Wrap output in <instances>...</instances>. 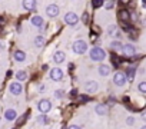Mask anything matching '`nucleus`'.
<instances>
[{"instance_id":"nucleus-14","label":"nucleus","mask_w":146,"mask_h":129,"mask_svg":"<svg viewBox=\"0 0 146 129\" xmlns=\"http://www.w3.org/2000/svg\"><path fill=\"white\" fill-rule=\"evenodd\" d=\"M119 19H120L122 22H129V20H130V13L123 9V10L119 12Z\"/></svg>"},{"instance_id":"nucleus-12","label":"nucleus","mask_w":146,"mask_h":129,"mask_svg":"<svg viewBox=\"0 0 146 129\" xmlns=\"http://www.w3.org/2000/svg\"><path fill=\"white\" fill-rule=\"evenodd\" d=\"M64 57H66V56H64V52H60V50L56 52V53L53 55V60H54L56 63H62V62H64Z\"/></svg>"},{"instance_id":"nucleus-15","label":"nucleus","mask_w":146,"mask_h":129,"mask_svg":"<svg viewBox=\"0 0 146 129\" xmlns=\"http://www.w3.org/2000/svg\"><path fill=\"white\" fill-rule=\"evenodd\" d=\"M99 73L102 76H108L110 73V68L108 66V64H100V66H99Z\"/></svg>"},{"instance_id":"nucleus-30","label":"nucleus","mask_w":146,"mask_h":129,"mask_svg":"<svg viewBox=\"0 0 146 129\" xmlns=\"http://www.w3.org/2000/svg\"><path fill=\"white\" fill-rule=\"evenodd\" d=\"M79 99H80L82 102H88V100H89V98H88L86 95H79Z\"/></svg>"},{"instance_id":"nucleus-17","label":"nucleus","mask_w":146,"mask_h":129,"mask_svg":"<svg viewBox=\"0 0 146 129\" xmlns=\"http://www.w3.org/2000/svg\"><path fill=\"white\" fill-rule=\"evenodd\" d=\"M15 59H16L17 62H23V60L26 59V53H25L23 50H17V52H15Z\"/></svg>"},{"instance_id":"nucleus-20","label":"nucleus","mask_w":146,"mask_h":129,"mask_svg":"<svg viewBox=\"0 0 146 129\" xmlns=\"http://www.w3.org/2000/svg\"><path fill=\"white\" fill-rule=\"evenodd\" d=\"M16 79H17V80H20V82H23V80H26V79H27V73H26L25 70H20V72H17V73H16Z\"/></svg>"},{"instance_id":"nucleus-6","label":"nucleus","mask_w":146,"mask_h":129,"mask_svg":"<svg viewBox=\"0 0 146 129\" xmlns=\"http://www.w3.org/2000/svg\"><path fill=\"white\" fill-rule=\"evenodd\" d=\"M46 15H47L49 17H56V16L59 15V7H57L56 5L47 6V7H46Z\"/></svg>"},{"instance_id":"nucleus-21","label":"nucleus","mask_w":146,"mask_h":129,"mask_svg":"<svg viewBox=\"0 0 146 129\" xmlns=\"http://www.w3.org/2000/svg\"><path fill=\"white\" fill-rule=\"evenodd\" d=\"M35 45H36V47H42L44 45V37L43 36H37L35 39Z\"/></svg>"},{"instance_id":"nucleus-23","label":"nucleus","mask_w":146,"mask_h":129,"mask_svg":"<svg viewBox=\"0 0 146 129\" xmlns=\"http://www.w3.org/2000/svg\"><path fill=\"white\" fill-rule=\"evenodd\" d=\"M110 47H112L113 50H119V49H122L123 46L120 45V42H117V40H116V42H112V45H110Z\"/></svg>"},{"instance_id":"nucleus-4","label":"nucleus","mask_w":146,"mask_h":129,"mask_svg":"<svg viewBox=\"0 0 146 129\" xmlns=\"http://www.w3.org/2000/svg\"><path fill=\"white\" fill-rule=\"evenodd\" d=\"M79 22V17H78V15L76 13H66L64 15V23L66 25H70V26H73V25H76Z\"/></svg>"},{"instance_id":"nucleus-28","label":"nucleus","mask_w":146,"mask_h":129,"mask_svg":"<svg viewBox=\"0 0 146 129\" xmlns=\"http://www.w3.org/2000/svg\"><path fill=\"white\" fill-rule=\"evenodd\" d=\"M112 62L115 63V66H119V62H120V60H119V57H117L116 55H112Z\"/></svg>"},{"instance_id":"nucleus-31","label":"nucleus","mask_w":146,"mask_h":129,"mask_svg":"<svg viewBox=\"0 0 146 129\" xmlns=\"http://www.w3.org/2000/svg\"><path fill=\"white\" fill-rule=\"evenodd\" d=\"M126 120H127V125H130V126H132V125H133V122H135V119H133L132 116H129Z\"/></svg>"},{"instance_id":"nucleus-34","label":"nucleus","mask_w":146,"mask_h":129,"mask_svg":"<svg viewBox=\"0 0 146 129\" xmlns=\"http://www.w3.org/2000/svg\"><path fill=\"white\" fill-rule=\"evenodd\" d=\"M142 119H143V120H146V112H143V113H142Z\"/></svg>"},{"instance_id":"nucleus-24","label":"nucleus","mask_w":146,"mask_h":129,"mask_svg":"<svg viewBox=\"0 0 146 129\" xmlns=\"http://www.w3.org/2000/svg\"><path fill=\"white\" fill-rule=\"evenodd\" d=\"M108 33H109L110 36L116 35V26H115V25H110V26L108 27Z\"/></svg>"},{"instance_id":"nucleus-10","label":"nucleus","mask_w":146,"mask_h":129,"mask_svg":"<svg viewBox=\"0 0 146 129\" xmlns=\"http://www.w3.org/2000/svg\"><path fill=\"white\" fill-rule=\"evenodd\" d=\"M122 52H123L125 56H133V55L136 53V49H135L132 45H125V46L122 47Z\"/></svg>"},{"instance_id":"nucleus-26","label":"nucleus","mask_w":146,"mask_h":129,"mask_svg":"<svg viewBox=\"0 0 146 129\" xmlns=\"http://www.w3.org/2000/svg\"><path fill=\"white\" fill-rule=\"evenodd\" d=\"M137 89H139V92H142V93H146V82H140Z\"/></svg>"},{"instance_id":"nucleus-19","label":"nucleus","mask_w":146,"mask_h":129,"mask_svg":"<svg viewBox=\"0 0 146 129\" xmlns=\"http://www.w3.org/2000/svg\"><path fill=\"white\" fill-rule=\"evenodd\" d=\"M37 122L42 123V125H47V123L50 122V119L46 116V113H42L40 116H37Z\"/></svg>"},{"instance_id":"nucleus-5","label":"nucleus","mask_w":146,"mask_h":129,"mask_svg":"<svg viewBox=\"0 0 146 129\" xmlns=\"http://www.w3.org/2000/svg\"><path fill=\"white\" fill-rule=\"evenodd\" d=\"M37 108H39V110H40L42 113H47V112L50 110V108H52V103H50V100L43 99V100H40V102H39Z\"/></svg>"},{"instance_id":"nucleus-9","label":"nucleus","mask_w":146,"mask_h":129,"mask_svg":"<svg viewBox=\"0 0 146 129\" xmlns=\"http://www.w3.org/2000/svg\"><path fill=\"white\" fill-rule=\"evenodd\" d=\"M10 93H13V95H20L22 93V90H23V88H22V85L19 83V82H13V83H10Z\"/></svg>"},{"instance_id":"nucleus-32","label":"nucleus","mask_w":146,"mask_h":129,"mask_svg":"<svg viewBox=\"0 0 146 129\" xmlns=\"http://www.w3.org/2000/svg\"><path fill=\"white\" fill-rule=\"evenodd\" d=\"M70 95H72V96H76V95H78V90H76V89H73V90L70 92Z\"/></svg>"},{"instance_id":"nucleus-29","label":"nucleus","mask_w":146,"mask_h":129,"mask_svg":"<svg viewBox=\"0 0 146 129\" xmlns=\"http://www.w3.org/2000/svg\"><path fill=\"white\" fill-rule=\"evenodd\" d=\"M82 20H83V23H88V22H89V15H88V13H83Z\"/></svg>"},{"instance_id":"nucleus-2","label":"nucleus","mask_w":146,"mask_h":129,"mask_svg":"<svg viewBox=\"0 0 146 129\" xmlns=\"http://www.w3.org/2000/svg\"><path fill=\"white\" fill-rule=\"evenodd\" d=\"M86 50H88V45H86V42H83V40H78V42L73 43V52H75V53L82 55V53H85Z\"/></svg>"},{"instance_id":"nucleus-7","label":"nucleus","mask_w":146,"mask_h":129,"mask_svg":"<svg viewBox=\"0 0 146 129\" xmlns=\"http://www.w3.org/2000/svg\"><path fill=\"white\" fill-rule=\"evenodd\" d=\"M62 78H63V72H62V69L54 68V69L50 70V79H52V80H60Z\"/></svg>"},{"instance_id":"nucleus-33","label":"nucleus","mask_w":146,"mask_h":129,"mask_svg":"<svg viewBox=\"0 0 146 129\" xmlns=\"http://www.w3.org/2000/svg\"><path fill=\"white\" fill-rule=\"evenodd\" d=\"M54 95H56V96H57V98H60V96H62V95H63V92H62V90H57V92H56V93H54Z\"/></svg>"},{"instance_id":"nucleus-25","label":"nucleus","mask_w":146,"mask_h":129,"mask_svg":"<svg viewBox=\"0 0 146 129\" xmlns=\"http://www.w3.org/2000/svg\"><path fill=\"white\" fill-rule=\"evenodd\" d=\"M133 75H135V70L130 68V69H127V73H126V76H127V80H133Z\"/></svg>"},{"instance_id":"nucleus-11","label":"nucleus","mask_w":146,"mask_h":129,"mask_svg":"<svg viewBox=\"0 0 146 129\" xmlns=\"http://www.w3.org/2000/svg\"><path fill=\"white\" fill-rule=\"evenodd\" d=\"M23 7L26 10H35L36 9V0H23Z\"/></svg>"},{"instance_id":"nucleus-35","label":"nucleus","mask_w":146,"mask_h":129,"mask_svg":"<svg viewBox=\"0 0 146 129\" xmlns=\"http://www.w3.org/2000/svg\"><path fill=\"white\" fill-rule=\"evenodd\" d=\"M120 2H122V3H127V2H129V0H120Z\"/></svg>"},{"instance_id":"nucleus-22","label":"nucleus","mask_w":146,"mask_h":129,"mask_svg":"<svg viewBox=\"0 0 146 129\" xmlns=\"http://www.w3.org/2000/svg\"><path fill=\"white\" fill-rule=\"evenodd\" d=\"M92 5H93V7L99 9V7H102L105 5V2H103V0H92Z\"/></svg>"},{"instance_id":"nucleus-8","label":"nucleus","mask_w":146,"mask_h":129,"mask_svg":"<svg viewBox=\"0 0 146 129\" xmlns=\"http://www.w3.org/2000/svg\"><path fill=\"white\" fill-rule=\"evenodd\" d=\"M85 88H86V92H89V93H95V92H98V88H99V85H98V82H95V80H90V82H86Z\"/></svg>"},{"instance_id":"nucleus-16","label":"nucleus","mask_w":146,"mask_h":129,"mask_svg":"<svg viewBox=\"0 0 146 129\" xmlns=\"http://www.w3.org/2000/svg\"><path fill=\"white\" fill-rule=\"evenodd\" d=\"M32 25L37 26V27H42L43 26V19L40 16H35V17H32Z\"/></svg>"},{"instance_id":"nucleus-36","label":"nucleus","mask_w":146,"mask_h":129,"mask_svg":"<svg viewBox=\"0 0 146 129\" xmlns=\"http://www.w3.org/2000/svg\"><path fill=\"white\" fill-rule=\"evenodd\" d=\"M143 3H145V5H146V0H143Z\"/></svg>"},{"instance_id":"nucleus-13","label":"nucleus","mask_w":146,"mask_h":129,"mask_svg":"<svg viewBox=\"0 0 146 129\" xmlns=\"http://www.w3.org/2000/svg\"><path fill=\"white\" fill-rule=\"evenodd\" d=\"M16 116H17V113H16L15 109H7V110L5 112V118H6L7 120H15Z\"/></svg>"},{"instance_id":"nucleus-27","label":"nucleus","mask_w":146,"mask_h":129,"mask_svg":"<svg viewBox=\"0 0 146 129\" xmlns=\"http://www.w3.org/2000/svg\"><path fill=\"white\" fill-rule=\"evenodd\" d=\"M105 6H106V9H108V10H110V9H113L115 2H113V0H108V2L105 3Z\"/></svg>"},{"instance_id":"nucleus-18","label":"nucleus","mask_w":146,"mask_h":129,"mask_svg":"<svg viewBox=\"0 0 146 129\" xmlns=\"http://www.w3.org/2000/svg\"><path fill=\"white\" fill-rule=\"evenodd\" d=\"M96 113L98 115H106L108 113V106L106 105H98L96 106Z\"/></svg>"},{"instance_id":"nucleus-3","label":"nucleus","mask_w":146,"mask_h":129,"mask_svg":"<svg viewBox=\"0 0 146 129\" xmlns=\"http://www.w3.org/2000/svg\"><path fill=\"white\" fill-rule=\"evenodd\" d=\"M126 80H127V76H126L125 73H122V72H116L115 76H113V82H115L117 86H123V85L126 83Z\"/></svg>"},{"instance_id":"nucleus-1","label":"nucleus","mask_w":146,"mask_h":129,"mask_svg":"<svg viewBox=\"0 0 146 129\" xmlns=\"http://www.w3.org/2000/svg\"><path fill=\"white\" fill-rule=\"evenodd\" d=\"M89 55H90V59L96 60V62H100V60H103L106 57V53H105V50L102 47H93Z\"/></svg>"}]
</instances>
